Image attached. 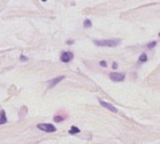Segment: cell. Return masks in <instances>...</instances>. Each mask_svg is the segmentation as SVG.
<instances>
[{
  "instance_id": "ac0fdd59",
  "label": "cell",
  "mask_w": 160,
  "mask_h": 144,
  "mask_svg": "<svg viewBox=\"0 0 160 144\" xmlns=\"http://www.w3.org/2000/svg\"><path fill=\"white\" fill-rule=\"evenodd\" d=\"M158 35H159V37H160V32H159V34H158Z\"/></svg>"
},
{
  "instance_id": "5b68a950",
  "label": "cell",
  "mask_w": 160,
  "mask_h": 144,
  "mask_svg": "<svg viewBox=\"0 0 160 144\" xmlns=\"http://www.w3.org/2000/svg\"><path fill=\"white\" fill-rule=\"evenodd\" d=\"M100 104H101V106H102L105 107V108L108 109V110H110V111L114 112V113H117V112H118V109H117L114 106H112L111 104L106 103V102H104V101H100Z\"/></svg>"
},
{
  "instance_id": "8992f818",
  "label": "cell",
  "mask_w": 160,
  "mask_h": 144,
  "mask_svg": "<svg viewBox=\"0 0 160 144\" xmlns=\"http://www.w3.org/2000/svg\"><path fill=\"white\" fill-rule=\"evenodd\" d=\"M64 77H65L64 75H61V76H58V77H56V78L52 79V80H50L49 84H48V87H49L50 89H51V88H53V87H55L56 85L58 84V83H59L61 80H63Z\"/></svg>"
},
{
  "instance_id": "8fae6325",
  "label": "cell",
  "mask_w": 160,
  "mask_h": 144,
  "mask_svg": "<svg viewBox=\"0 0 160 144\" xmlns=\"http://www.w3.org/2000/svg\"><path fill=\"white\" fill-rule=\"evenodd\" d=\"M155 46H156V41H152V43H150V44H147L148 49H152V48H154Z\"/></svg>"
},
{
  "instance_id": "4fadbf2b",
  "label": "cell",
  "mask_w": 160,
  "mask_h": 144,
  "mask_svg": "<svg viewBox=\"0 0 160 144\" xmlns=\"http://www.w3.org/2000/svg\"><path fill=\"white\" fill-rule=\"evenodd\" d=\"M100 66H102V67H106V66H108L106 61H105V60H102V61H100Z\"/></svg>"
},
{
  "instance_id": "5bb4252c",
  "label": "cell",
  "mask_w": 160,
  "mask_h": 144,
  "mask_svg": "<svg viewBox=\"0 0 160 144\" xmlns=\"http://www.w3.org/2000/svg\"><path fill=\"white\" fill-rule=\"evenodd\" d=\"M20 60H22V61H28V58L26 57H25V56H21V57H20Z\"/></svg>"
},
{
  "instance_id": "277c9868",
  "label": "cell",
  "mask_w": 160,
  "mask_h": 144,
  "mask_svg": "<svg viewBox=\"0 0 160 144\" xmlns=\"http://www.w3.org/2000/svg\"><path fill=\"white\" fill-rule=\"evenodd\" d=\"M74 58V54H73L72 52H63L60 56V60L62 62H69L71 60Z\"/></svg>"
},
{
  "instance_id": "2e32d148",
  "label": "cell",
  "mask_w": 160,
  "mask_h": 144,
  "mask_svg": "<svg viewBox=\"0 0 160 144\" xmlns=\"http://www.w3.org/2000/svg\"><path fill=\"white\" fill-rule=\"evenodd\" d=\"M67 44H74V41H67Z\"/></svg>"
},
{
  "instance_id": "7a4b0ae2",
  "label": "cell",
  "mask_w": 160,
  "mask_h": 144,
  "mask_svg": "<svg viewBox=\"0 0 160 144\" xmlns=\"http://www.w3.org/2000/svg\"><path fill=\"white\" fill-rule=\"evenodd\" d=\"M37 127L39 128L40 130L47 132V133H53L57 130L55 126L51 123H40V124L37 125Z\"/></svg>"
},
{
  "instance_id": "9c48e42d",
  "label": "cell",
  "mask_w": 160,
  "mask_h": 144,
  "mask_svg": "<svg viewBox=\"0 0 160 144\" xmlns=\"http://www.w3.org/2000/svg\"><path fill=\"white\" fill-rule=\"evenodd\" d=\"M79 132H80L79 128H77L76 126H72L71 130L69 131V134H71V135H75V134L79 133Z\"/></svg>"
},
{
  "instance_id": "9a60e30c",
  "label": "cell",
  "mask_w": 160,
  "mask_h": 144,
  "mask_svg": "<svg viewBox=\"0 0 160 144\" xmlns=\"http://www.w3.org/2000/svg\"><path fill=\"white\" fill-rule=\"evenodd\" d=\"M112 68L113 69L118 68V64H117V62H113V64H112Z\"/></svg>"
},
{
  "instance_id": "e0dca14e",
  "label": "cell",
  "mask_w": 160,
  "mask_h": 144,
  "mask_svg": "<svg viewBox=\"0 0 160 144\" xmlns=\"http://www.w3.org/2000/svg\"><path fill=\"white\" fill-rule=\"evenodd\" d=\"M41 1H43V2H44V1H46V0H41Z\"/></svg>"
},
{
  "instance_id": "3957f363",
  "label": "cell",
  "mask_w": 160,
  "mask_h": 144,
  "mask_svg": "<svg viewBox=\"0 0 160 144\" xmlns=\"http://www.w3.org/2000/svg\"><path fill=\"white\" fill-rule=\"evenodd\" d=\"M109 78L114 82H121L125 78V74L122 73H111L109 74Z\"/></svg>"
},
{
  "instance_id": "ba28073f",
  "label": "cell",
  "mask_w": 160,
  "mask_h": 144,
  "mask_svg": "<svg viewBox=\"0 0 160 144\" xmlns=\"http://www.w3.org/2000/svg\"><path fill=\"white\" fill-rule=\"evenodd\" d=\"M147 60H148L147 55L145 54V53H143V54L140 55V57H139V60H138V61H139L140 63H143V62H146Z\"/></svg>"
},
{
  "instance_id": "6da1fadb",
  "label": "cell",
  "mask_w": 160,
  "mask_h": 144,
  "mask_svg": "<svg viewBox=\"0 0 160 144\" xmlns=\"http://www.w3.org/2000/svg\"><path fill=\"white\" fill-rule=\"evenodd\" d=\"M121 43L120 39H112V40H94L93 44L97 46L102 47H115L119 45Z\"/></svg>"
},
{
  "instance_id": "7c38bea8",
  "label": "cell",
  "mask_w": 160,
  "mask_h": 144,
  "mask_svg": "<svg viewBox=\"0 0 160 144\" xmlns=\"http://www.w3.org/2000/svg\"><path fill=\"white\" fill-rule=\"evenodd\" d=\"M54 121H55L56 122H61V121H63V118L59 117V116H57V117L54 118Z\"/></svg>"
},
{
  "instance_id": "30bf717a",
  "label": "cell",
  "mask_w": 160,
  "mask_h": 144,
  "mask_svg": "<svg viewBox=\"0 0 160 144\" xmlns=\"http://www.w3.org/2000/svg\"><path fill=\"white\" fill-rule=\"evenodd\" d=\"M83 26H84V27H86V28H88V27H91L92 23H91V20L86 19L85 21H84V23H83Z\"/></svg>"
},
{
  "instance_id": "52a82bcc",
  "label": "cell",
  "mask_w": 160,
  "mask_h": 144,
  "mask_svg": "<svg viewBox=\"0 0 160 144\" xmlns=\"http://www.w3.org/2000/svg\"><path fill=\"white\" fill-rule=\"evenodd\" d=\"M7 122V118H6V114L4 110H1L0 112V124H3V123H6Z\"/></svg>"
}]
</instances>
